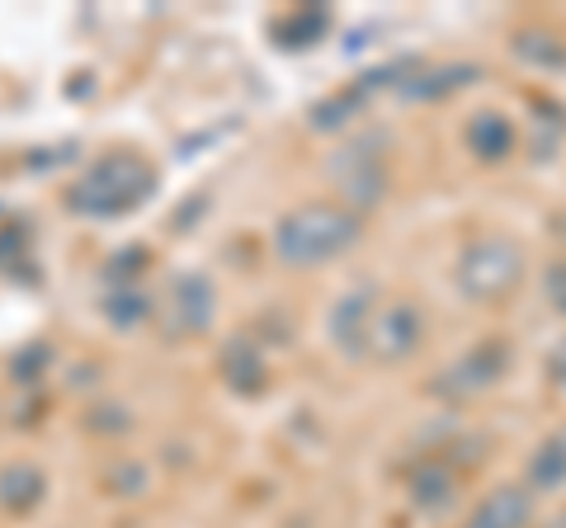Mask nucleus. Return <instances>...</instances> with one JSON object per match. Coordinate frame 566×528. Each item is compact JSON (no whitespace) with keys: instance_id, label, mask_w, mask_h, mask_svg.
<instances>
[{"instance_id":"nucleus-1","label":"nucleus","mask_w":566,"mask_h":528,"mask_svg":"<svg viewBox=\"0 0 566 528\" xmlns=\"http://www.w3.org/2000/svg\"><path fill=\"white\" fill-rule=\"evenodd\" d=\"M359 241H364V213H354V208L340 203V199L297 203L274 222V232H270L274 255L289 264V270H316V264H331V260L349 255Z\"/></svg>"},{"instance_id":"nucleus-2","label":"nucleus","mask_w":566,"mask_h":528,"mask_svg":"<svg viewBox=\"0 0 566 528\" xmlns=\"http://www.w3.org/2000/svg\"><path fill=\"white\" fill-rule=\"evenodd\" d=\"M156 189H161V170L142 151H104L66 189V208L91 222H114L137 213Z\"/></svg>"},{"instance_id":"nucleus-3","label":"nucleus","mask_w":566,"mask_h":528,"mask_svg":"<svg viewBox=\"0 0 566 528\" xmlns=\"http://www.w3.org/2000/svg\"><path fill=\"white\" fill-rule=\"evenodd\" d=\"M453 284L468 303H501L524 284V251L510 236H476L453 264Z\"/></svg>"},{"instance_id":"nucleus-4","label":"nucleus","mask_w":566,"mask_h":528,"mask_svg":"<svg viewBox=\"0 0 566 528\" xmlns=\"http://www.w3.org/2000/svg\"><path fill=\"white\" fill-rule=\"evenodd\" d=\"M510 363H515V355H510V340H476L453 363H444V373L434 378V392L444 401L482 397V392H491V387L510 373Z\"/></svg>"},{"instance_id":"nucleus-5","label":"nucleus","mask_w":566,"mask_h":528,"mask_svg":"<svg viewBox=\"0 0 566 528\" xmlns=\"http://www.w3.org/2000/svg\"><path fill=\"white\" fill-rule=\"evenodd\" d=\"M326 175L335 180V189L345 193L340 203H349L354 213H364V208H378L382 193H387V156H382V142H354L345 151H335Z\"/></svg>"},{"instance_id":"nucleus-6","label":"nucleus","mask_w":566,"mask_h":528,"mask_svg":"<svg viewBox=\"0 0 566 528\" xmlns=\"http://www.w3.org/2000/svg\"><path fill=\"white\" fill-rule=\"evenodd\" d=\"M374 321H378V293H374V284L349 288L340 303L331 307V316H326L331 345L340 349L345 359H368V349H374Z\"/></svg>"},{"instance_id":"nucleus-7","label":"nucleus","mask_w":566,"mask_h":528,"mask_svg":"<svg viewBox=\"0 0 566 528\" xmlns=\"http://www.w3.org/2000/svg\"><path fill=\"white\" fill-rule=\"evenodd\" d=\"M212 303L218 293L199 270H185L166 288V336H203L212 326Z\"/></svg>"},{"instance_id":"nucleus-8","label":"nucleus","mask_w":566,"mask_h":528,"mask_svg":"<svg viewBox=\"0 0 566 528\" xmlns=\"http://www.w3.org/2000/svg\"><path fill=\"white\" fill-rule=\"evenodd\" d=\"M424 345V316L416 303H382L378 307V321H374V349L368 355L382 359V363H401L411 359L416 349Z\"/></svg>"},{"instance_id":"nucleus-9","label":"nucleus","mask_w":566,"mask_h":528,"mask_svg":"<svg viewBox=\"0 0 566 528\" xmlns=\"http://www.w3.org/2000/svg\"><path fill=\"white\" fill-rule=\"evenodd\" d=\"M458 486H463V477H458V467L444 453L420 457V463L406 472V496H411V505L420 515H434V519L458 505Z\"/></svg>"},{"instance_id":"nucleus-10","label":"nucleus","mask_w":566,"mask_h":528,"mask_svg":"<svg viewBox=\"0 0 566 528\" xmlns=\"http://www.w3.org/2000/svg\"><path fill=\"white\" fill-rule=\"evenodd\" d=\"M463 142L472 151V161L505 166L510 156H515V147H520V128H515V118L501 114V109H476L468 118V128H463Z\"/></svg>"},{"instance_id":"nucleus-11","label":"nucleus","mask_w":566,"mask_h":528,"mask_svg":"<svg viewBox=\"0 0 566 528\" xmlns=\"http://www.w3.org/2000/svg\"><path fill=\"white\" fill-rule=\"evenodd\" d=\"M534 505L538 496L528 486H495L491 496L472 505L463 528H528L534 524Z\"/></svg>"},{"instance_id":"nucleus-12","label":"nucleus","mask_w":566,"mask_h":528,"mask_svg":"<svg viewBox=\"0 0 566 528\" xmlns=\"http://www.w3.org/2000/svg\"><path fill=\"white\" fill-rule=\"evenodd\" d=\"M218 373L237 397H255L270 382V363H264V349L251 336H232L218 349Z\"/></svg>"},{"instance_id":"nucleus-13","label":"nucleus","mask_w":566,"mask_h":528,"mask_svg":"<svg viewBox=\"0 0 566 528\" xmlns=\"http://www.w3.org/2000/svg\"><path fill=\"white\" fill-rule=\"evenodd\" d=\"M482 76L476 62H444V66H424V72H406V81L397 85L401 99H416V104H430V99H449L458 91H468Z\"/></svg>"},{"instance_id":"nucleus-14","label":"nucleus","mask_w":566,"mask_h":528,"mask_svg":"<svg viewBox=\"0 0 566 528\" xmlns=\"http://www.w3.org/2000/svg\"><path fill=\"white\" fill-rule=\"evenodd\" d=\"M43 496H48V472L39 463L20 457V463L0 467V509L6 515H33L43 505Z\"/></svg>"},{"instance_id":"nucleus-15","label":"nucleus","mask_w":566,"mask_h":528,"mask_svg":"<svg viewBox=\"0 0 566 528\" xmlns=\"http://www.w3.org/2000/svg\"><path fill=\"white\" fill-rule=\"evenodd\" d=\"M524 486L534 490V496H557V490L566 486V425L553 430L534 453H528Z\"/></svg>"},{"instance_id":"nucleus-16","label":"nucleus","mask_w":566,"mask_h":528,"mask_svg":"<svg viewBox=\"0 0 566 528\" xmlns=\"http://www.w3.org/2000/svg\"><path fill=\"white\" fill-rule=\"evenodd\" d=\"M326 29H331V10L326 6H297L289 10L283 20H274V47L283 52H307L326 39Z\"/></svg>"},{"instance_id":"nucleus-17","label":"nucleus","mask_w":566,"mask_h":528,"mask_svg":"<svg viewBox=\"0 0 566 528\" xmlns=\"http://www.w3.org/2000/svg\"><path fill=\"white\" fill-rule=\"evenodd\" d=\"M510 47H515L520 62L538 66V72H566V43H562V33H553V29H538V24L515 29Z\"/></svg>"},{"instance_id":"nucleus-18","label":"nucleus","mask_w":566,"mask_h":528,"mask_svg":"<svg viewBox=\"0 0 566 528\" xmlns=\"http://www.w3.org/2000/svg\"><path fill=\"white\" fill-rule=\"evenodd\" d=\"M151 316V303L142 293H133V288H109L104 293V321L109 326H118V330H133V326H142Z\"/></svg>"},{"instance_id":"nucleus-19","label":"nucleus","mask_w":566,"mask_h":528,"mask_svg":"<svg viewBox=\"0 0 566 528\" xmlns=\"http://www.w3.org/2000/svg\"><path fill=\"white\" fill-rule=\"evenodd\" d=\"M543 288H547V303H553V311H557V316H566V260H557L553 270H547Z\"/></svg>"},{"instance_id":"nucleus-20","label":"nucleus","mask_w":566,"mask_h":528,"mask_svg":"<svg viewBox=\"0 0 566 528\" xmlns=\"http://www.w3.org/2000/svg\"><path fill=\"white\" fill-rule=\"evenodd\" d=\"M547 378H553L557 387H566V340H557V349H553V355H547Z\"/></svg>"}]
</instances>
